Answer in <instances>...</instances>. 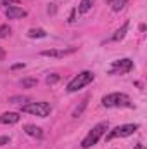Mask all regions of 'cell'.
Segmentation results:
<instances>
[{
    "instance_id": "obj_25",
    "label": "cell",
    "mask_w": 147,
    "mask_h": 149,
    "mask_svg": "<svg viewBox=\"0 0 147 149\" xmlns=\"http://www.w3.org/2000/svg\"><path fill=\"white\" fill-rule=\"evenodd\" d=\"M133 149H146V148H144V144H137Z\"/></svg>"
},
{
    "instance_id": "obj_8",
    "label": "cell",
    "mask_w": 147,
    "mask_h": 149,
    "mask_svg": "<svg viewBox=\"0 0 147 149\" xmlns=\"http://www.w3.org/2000/svg\"><path fill=\"white\" fill-rule=\"evenodd\" d=\"M23 130H24L26 135H30V137H33V139H42V137H43V130H42L40 127H37V125L28 123V125L23 127Z\"/></svg>"
},
{
    "instance_id": "obj_16",
    "label": "cell",
    "mask_w": 147,
    "mask_h": 149,
    "mask_svg": "<svg viewBox=\"0 0 147 149\" xmlns=\"http://www.w3.org/2000/svg\"><path fill=\"white\" fill-rule=\"evenodd\" d=\"M88 99H90V97H85V99L81 101V104H80V106H78V108H76V109L73 111V118H78V116H81L83 109H85V108H87V104H88Z\"/></svg>"
},
{
    "instance_id": "obj_13",
    "label": "cell",
    "mask_w": 147,
    "mask_h": 149,
    "mask_svg": "<svg viewBox=\"0 0 147 149\" xmlns=\"http://www.w3.org/2000/svg\"><path fill=\"white\" fill-rule=\"evenodd\" d=\"M28 37L30 38H45L47 37V31L42 30V28H31V30L28 31Z\"/></svg>"
},
{
    "instance_id": "obj_9",
    "label": "cell",
    "mask_w": 147,
    "mask_h": 149,
    "mask_svg": "<svg viewBox=\"0 0 147 149\" xmlns=\"http://www.w3.org/2000/svg\"><path fill=\"white\" fill-rule=\"evenodd\" d=\"M19 113H14V111H9V113H3L0 114V123L2 125H14L19 121Z\"/></svg>"
},
{
    "instance_id": "obj_11",
    "label": "cell",
    "mask_w": 147,
    "mask_h": 149,
    "mask_svg": "<svg viewBox=\"0 0 147 149\" xmlns=\"http://www.w3.org/2000/svg\"><path fill=\"white\" fill-rule=\"evenodd\" d=\"M128 26H130V24H128V21H126V23H123V26H121L119 30H116V31H114V35L111 37V40H112V42H119V40H123L125 35H126V31H128Z\"/></svg>"
},
{
    "instance_id": "obj_19",
    "label": "cell",
    "mask_w": 147,
    "mask_h": 149,
    "mask_svg": "<svg viewBox=\"0 0 147 149\" xmlns=\"http://www.w3.org/2000/svg\"><path fill=\"white\" fill-rule=\"evenodd\" d=\"M59 78H61V76H59V74H49V76H47V78H45V81H47V83H49V85H54V83H57V81H59Z\"/></svg>"
},
{
    "instance_id": "obj_4",
    "label": "cell",
    "mask_w": 147,
    "mask_h": 149,
    "mask_svg": "<svg viewBox=\"0 0 147 149\" xmlns=\"http://www.w3.org/2000/svg\"><path fill=\"white\" fill-rule=\"evenodd\" d=\"M21 111L28 113V114H35L40 118H47L50 114V104L49 102H28L24 106H21Z\"/></svg>"
},
{
    "instance_id": "obj_7",
    "label": "cell",
    "mask_w": 147,
    "mask_h": 149,
    "mask_svg": "<svg viewBox=\"0 0 147 149\" xmlns=\"http://www.w3.org/2000/svg\"><path fill=\"white\" fill-rule=\"evenodd\" d=\"M26 16H28V12L24 9H21V7H16V5L7 7V10H5L7 19H21V17H26Z\"/></svg>"
},
{
    "instance_id": "obj_1",
    "label": "cell",
    "mask_w": 147,
    "mask_h": 149,
    "mask_svg": "<svg viewBox=\"0 0 147 149\" xmlns=\"http://www.w3.org/2000/svg\"><path fill=\"white\" fill-rule=\"evenodd\" d=\"M102 106L104 108H132V101L123 92H112L102 97Z\"/></svg>"
},
{
    "instance_id": "obj_17",
    "label": "cell",
    "mask_w": 147,
    "mask_h": 149,
    "mask_svg": "<svg viewBox=\"0 0 147 149\" xmlns=\"http://www.w3.org/2000/svg\"><path fill=\"white\" fill-rule=\"evenodd\" d=\"M9 102H12V104H24V102H30V99L24 97V95H12V97H9Z\"/></svg>"
},
{
    "instance_id": "obj_15",
    "label": "cell",
    "mask_w": 147,
    "mask_h": 149,
    "mask_svg": "<svg viewBox=\"0 0 147 149\" xmlns=\"http://www.w3.org/2000/svg\"><path fill=\"white\" fill-rule=\"evenodd\" d=\"M37 83H38L37 78H23L21 80L23 88H33V87H37Z\"/></svg>"
},
{
    "instance_id": "obj_14",
    "label": "cell",
    "mask_w": 147,
    "mask_h": 149,
    "mask_svg": "<svg viewBox=\"0 0 147 149\" xmlns=\"http://www.w3.org/2000/svg\"><path fill=\"white\" fill-rule=\"evenodd\" d=\"M109 3L114 12H119L121 9H125V5L128 3V0H109Z\"/></svg>"
},
{
    "instance_id": "obj_12",
    "label": "cell",
    "mask_w": 147,
    "mask_h": 149,
    "mask_svg": "<svg viewBox=\"0 0 147 149\" xmlns=\"http://www.w3.org/2000/svg\"><path fill=\"white\" fill-rule=\"evenodd\" d=\"M92 5H94V0H80L76 10H78L80 14H87V12L92 9Z\"/></svg>"
},
{
    "instance_id": "obj_6",
    "label": "cell",
    "mask_w": 147,
    "mask_h": 149,
    "mask_svg": "<svg viewBox=\"0 0 147 149\" xmlns=\"http://www.w3.org/2000/svg\"><path fill=\"white\" fill-rule=\"evenodd\" d=\"M133 70V61L125 57V59H118V61H112L109 68V74H125L130 73Z\"/></svg>"
},
{
    "instance_id": "obj_5",
    "label": "cell",
    "mask_w": 147,
    "mask_h": 149,
    "mask_svg": "<svg viewBox=\"0 0 147 149\" xmlns=\"http://www.w3.org/2000/svg\"><path fill=\"white\" fill-rule=\"evenodd\" d=\"M137 130H139V125H137V123H125V125L116 127L114 130H111L109 134H107V137H106V141L109 142V141L116 139V137H128V135H133Z\"/></svg>"
},
{
    "instance_id": "obj_18",
    "label": "cell",
    "mask_w": 147,
    "mask_h": 149,
    "mask_svg": "<svg viewBox=\"0 0 147 149\" xmlns=\"http://www.w3.org/2000/svg\"><path fill=\"white\" fill-rule=\"evenodd\" d=\"M10 35V28H9V24H2L0 26V38H5Z\"/></svg>"
},
{
    "instance_id": "obj_24",
    "label": "cell",
    "mask_w": 147,
    "mask_h": 149,
    "mask_svg": "<svg viewBox=\"0 0 147 149\" xmlns=\"http://www.w3.org/2000/svg\"><path fill=\"white\" fill-rule=\"evenodd\" d=\"M3 57H5V50L0 47V59H3Z\"/></svg>"
},
{
    "instance_id": "obj_21",
    "label": "cell",
    "mask_w": 147,
    "mask_h": 149,
    "mask_svg": "<svg viewBox=\"0 0 147 149\" xmlns=\"http://www.w3.org/2000/svg\"><path fill=\"white\" fill-rule=\"evenodd\" d=\"M24 66H26L24 63H17V64H12V66H10V70H14V71H16V70H21V68H24Z\"/></svg>"
},
{
    "instance_id": "obj_23",
    "label": "cell",
    "mask_w": 147,
    "mask_h": 149,
    "mask_svg": "<svg viewBox=\"0 0 147 149\" xmlns=\"http://www.w3.org/2000/svg\"><path fill=\"white\" fill-rule=\"evenodd\" d=\"M49 12H52V14L55 12V7H54V3H49Z\"/></svg>"
},
{
    "instance_id": "obj_22",
    "label": "cell",
    "mask_w": 147,
    "mask_h": 149,
    "mask_svg": "<svg viewBox=\"0 0 147 149\" xmlns=\"http://www.w3.org/2000/svg\"><path fill=\"white\" fill-rule=\"evenodd\" d=\"M74 14H76V9H73V10H71V16H69V19H68L69 23H73V21H74Z\"/></svg>"
},
{
    "instance_id": "obj_10",
    "label": "cell",
    "mask_w": 147,
    "mask_h": 149,
    "mask_svg": "<svg viewBox=\"0 0 147 149\" xmlns=\"http://www.w3.org/2000/svg\"><path fill=\"white\" fill-rule=\"evenodd\" d=\"M71 52H74V49H68V50L50 49V50H42V56H45V57H64L66 54H71Z\"/></svg>"
},
{
    "instance_id": "obj_2",
    "label": "cell",
    "mask_w": 147,
    "mask_h": 149,
    "mask_svg": "<svg viewBox=\"0 0 147 149\" xmlns=\"http://www.w3.org/2000/svg\"><path fill=\"white\" fill-rule=\"evenodd\" d=\"M107 128H109V123H107V121H101V123H97V125L88 132V135L81 141V148L88 149V148H92V146H95V144L99 142V139L106 134Z\"/></svg>"
},
{
    "instance_id": "obj_3",
    "label": "cell",
    "mask_w": 147,
    "mask_h": 149,
    "mask_svg": "<svg viewBox=\"0 0 147 149\" xmlns=\"http://www.w3.org/2000/svg\"><path fill=\"white\" fill-rule=\"evenodd\" d=\"M94 73L92 71H81V73H78L76 76H74L73 80L68 83V92L69 94H73V92H78L80 88H83L85 85H88V83H92L94 81Z\"/></svg>"
},
{
    "instance_id": "obj_20",
    "label": "cell",
    "mask_w": 147,
    "mask_h": 149,
    "mask_svg": "<svg viewBox=\"0 0 147 149\" xmlns=\"http://www.w3.org/2000/svg\"><path fill=\"white\" fill-rule=\"evenodd\" d=\"M10 142V137L9 135H2L0 137V146H5V144H9Z\"/></svg>"
}]
</instances>
